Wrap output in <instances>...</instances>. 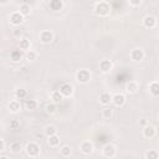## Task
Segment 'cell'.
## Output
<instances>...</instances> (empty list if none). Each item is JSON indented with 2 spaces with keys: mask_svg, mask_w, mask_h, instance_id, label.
I'll return each mask as SVG.
<instances>
[{
  "mask_svg": "<svg viewBox=\"0 0 159 159\" xmlns=\"http://www.w3.org/2000/svg\"><path fill=\"white\" fill-rule=\"evenodd\" d=\"M144 157H145L147 159H158V158H159V153L150 149V150H148V152L144 154Z\"/></svg>",
  "mask_w": 159,
  "mask_h": 159,
  "instance_id": "obj_32",
  "label": "cell"
},
{
  "mask_svg": "<svg viewBox=\"0 0 159 159\" xmlns=\"http://www.w3.org/2000/svg\"><path fill=\"white\" fill-rule=\"evenodd\" d=\"M31 47V42H30V40L29 39H20V42H19V48H21L22 51H29V50H31L30 48Z\"/></svg>",
  "mask_w": 159,
  "mask_h": 159,
  "instance_id": "obj_22",
  "label": "cell"
},
{
  "mask_svg": "<svg viewBox=\"0 0 159 159\" xmlns=\"http://www.w3.org/2000/svg\"><path fill=\"white\" fill-rule=\"evenodd\" d=\"M58 91L62 93V96H63L65 98H67V97H71V96L73 94V92H75V89H73V86H72V84H70V83H62V84L60 86Z\"/></svg>",
  "mask_w": 159,
  "mask_h": 159,
  "instance_id": "obj_9",
  "label": "cell"
},
{
  "mask_svg": "<svg viewBox=\"0 0 159 159\" xmlns=\"http://www.w3.org/2000/svg\"><path fill=\"white\" fill-rule=\"evenodd\" d=\"M91 80V72L87 68H81L76 72V81L80 83H88Z\"/></svg>",
  "mask_w": 159,
  "mask_h": 159,
  "instance_id": "obj_3",
  "label": "cell"
},
{
  "mask_svg": "<svg viewBox=\"0 0 159 159\" xmlns=\"http://www.w3.org/2000/svg\"><path fill=\"white\" fill-rule=\"evenodd\" d=\"M6 2H7V0H0V4H1V5H5Z\"/></svg>",
  "mask_w": 159,
  "mask_h": 159,
  "instance_id": "obj_38",
  "label": "cell"
},
{
  "mask_svg": "<svg viewBox=\"0 0 159 159\" xmlns=\"http://www.w3.org/2000/svg\"><path fill=\"white\" fill-rule=\"evenodd\" d=\"M148 89H149V93H150L153 97H158V96H159V82H158V81L150 82L149 86H148Z\"/></svg>",
  "mask_w": 159,
  "mask_h": 159,
  "instance_id": "obj_18",
  "label": "cell"
},
{
  "mask_svg": "<svg viewBox=\"0 0 159 159\" xmlns=\"http://www.w3.org/2000/svg\"><path fill=\"white\" fill-rule=\"evenodd\" d=\"M19 11L24 15V16H27L31 14V6L29 4H21L20 7H19Z\"/></svg>",
  "mask_w": 159,
  "mask_h": 159,
  "instance_id": "obj_25",
  "label": "cell"
},
{
  "mask_svg": "<svg viewBox=\"0 0 159 159\" xmlns=\"http://www.w3.org/2000/svg\"><path fill=\"white\" fill-rule=\"evenodd\" d=\"M6 148V144H5V140L4 139H0V153H2Z\"/></svg>",
  "mask_w": 159,
  "mask_h": 159,
  "instance_id": "obj_35",
  "label": "cell"
},
{
  "mask_svg": "<svg viewBox=\"0 0 159 159\" xmlns=\"http://www.w3.org/2000/svg\"><path fill=\"white\" fill-rule=\"evenodd\" d=\"M157 22H158V20H157L153 15H147V16H144V19H143V25H144V27H147V29H154V27L157 26Z\"/></svg>",
  "mask_w": 159,
  "mask_h": 159,
  "instance_id": "obj_13",
  "label": "cell"
},
{
  "mask_svg": "<svg viewBox=\"0 0 159 159\" xmlns=\"http://www.w3.org/2000/svg\"><path fill=\"white\" fill-rule=\"evenodd\" d=\"M20 128V122L17 119H11L10 120V129H19Z\"/></svg>",
  "mask_w": 159,
  "mask_h": 159,
  "instance_id": "obj_33",
  "label": "cell"
},
{
  "mask_svg": "<svg viewBox=\"0 0 159 159\" xmlns=\"http://www.w3.org/2000/svg\"><path fill=\"white\" fill-rule=\"evenodd\" d=\"M45 111H46L47 114H53V113L56 112V103H53V102L47 103V104L45 106Z\"/></svg>",
  "mask_w": 159,
  "mask_h": 159,
  "instance_id": "obj_30",
  "label": "cell"
},
{
  "mask_svg": "<svg viewBox=\"0 0 159 159\" xmlns=\"http://www.w3.org/2000/svg\"><path fill=\"white\" fill-rule=\"evenodd\" d=\"M112 116H113V109L111 107H106L102 109V117L103 118L109 119V118H112Z\"/></svg>",
  "mask_w": 159,
  "mask_h": 159,
  "instance_id": "obj_28",
  "label": "cell"
},
{
  "mask_svg": "<svg viewBox=\"0 0 159 159\" xmlns=\"http://www.w3.org/2000/svg\"><path fill=\"white\" fill-rule=\"evenodd\" d=\"M7 108H9V112L10 113H19L20 109H21V103L20 101L16 98V99H11L9 103H7Z\"/></svg>",
  "mask_w": 159,
  "mask_h": 159,
  "instance_id": "obj_14",
  "label": "cell"
},
{
  "mask_svg": "<svg viewBox=\"0 0 159 159\" xmlns=\"http://www.w3.org/2000/svg\"><path fill=\"white\" fill-rule=\"evenodd\" d=\"M112 98H113V96L109 92H102L99 94V98L98 99H99V103L102 106H109L112 103Z\"/></svg>",
  "mask_w": 159,
  "mask_h": 159,
  "instance_id": "obj_16",
  "label": "cell"
},
{
  "mask_svg": "<svg viewBox=\"0 0 159 159\" xmlns=\"http://www.w3.org/2000/svg\"><path fill=\"white\" fill-rule=\"evenodd\" d=\"M9 148H10V152H11V153H15V154L20 153V152L24 149V148H22V144H21L20 142H17V140H15V142L10 143Z\"/></svg>",
  "mask_w": 159,
  "mask_h": 159,
  "instance_id": "obj_21",
  "label": "cell"
},
{
  "mask_svg": "<svg viewBox=\"0 0 159 159\" xmlns=\"http://www.w3.org/2000/svg\"><path fill=\"white\" fill-rule=\"evenodd\" d=\"M142 133H143V137H144V138H149V139H150V138L155 137V134H157V129H155L154 125L147 124V125L143 127Z\"/></svg>",
  "mask_w": 159,
  "mask_h": 159,
  "instance_id": "obj_12",
  "label": "cell"
},
{
  "mask_svg": "<svg viewBox=\"0 0 159 159\" xmlns=\"http://www.w3.org/2000/svg\"><path fill=\"white\" fill-rule=\"evenodd\" d=\"M158 119H159V113H158Z\"/></svg>",
  "mask_w": 159,
  "mask_h": 159,
  "instance_id": "obj_39",
  "label": "cell"
},
{
  "mask_svg": "<svg viewBox=\"0 0 159 159\" xmlns=\"http://www.w3.org/2000/svg\"><path fill=\"white\" fill-rule=\"evenodd\" d=\"M25 51H22L21 48H15V50H11L10 51V60L12 62H20L22 60V57L25 56L24 53Z\"/></svg>",
  "mask_w": 159,
  "mask_h": 159,
  "instance_id": "obj_11",
  "label": "cell"
},
{
  "mask_svg": "<svg viewBox=\"0 0 159 159\" xmlns=\"http://www.w3.org/2000/svg\"><path fill=\"white\" fill-rule=\"evenodd\" d=\"M112 103H113L116 107H122V106H124V103H125V96H124L123 93H116V94H113Z\"/></svg>",
  "mask_w": 159,
  "mask_h": 159,
  "instance_id": "obj_17",
  "label": "cell"
},
{
  "mask_svg": "<svg viewBox=\"0 0 159 159\" xmlns=\"http://www.w3.org/2000/svg\"><path fill=\"white\" fill-rule=\"evenodd\" d=\"M93 149H94V147H93V143H92L91 140H82L81 144H80V150H81V153L84 154V155L92 154Z\"/></svg>",
  "mask_w": 159,
  "mask_h": 159,
  "instance_id": "obj_6",
  "label": "cell"
},
{
  "mask_svg": "<svg viewBox=\"0 0 159 159\" xmlns=\"http://www.w3.org/2000/svg\"><path fill=\"white\" fill-rule=\"evenodd\" d=\"M60 142H61V139H60V137H58L57 134L51 135V137H47V144H48L51 148H56V147L60 144Z\"/></svg>",
  "mask_w": 159,
  "mask_h": 159,
  "instance_id": "obj_20",
  "label": "cell"
},
{
  "mask_svg": "<svg viewBox=\"0 0 159 159\" xmlns=\"http://www.w3.org/2000/svg\"><path fill=\"white\" fill-rule=\"evenodd\" d=\"M25 108L27 111H35L37 108V101L36 99H26L25 101Z\"/></svg>",
  "mask_w": 159,
  "mask_h": 159,
  "instance_id": "obj_24",
  "label": "cell"
},
{
  "mask_svg": "<svg viewBox=\"0 0 159 159\" xmlns=\"http://www.w3.org/2000/svg\"><path fill=\"white\" fill-rule=\"evenodd\" d=\"M60 154L61 157H70L71 155V147L70 145H63L61 149H60Z\"/></svg>",
  "mask_w": 159,
  "mask_h": 159,
  "instance_id": "obj_31",
  "label": "cell"
},
{
  "mask_svg": "<svg viewBox=\"0 0 159 159\" xmlns=\"http://www.w3.org/2000/svg\"><path fill=\"white\" fill-rule=\"evenodd\" d=\"M102 154H103V157H106V158H114V157L117 155V148H116L113 144L107 143V144L103 147V149H102Z\"/></svg>",
  "mask_w": 159,
  "mask_h": 159,
  "instance_id": "obj_7",
  "label": "cell"
},
{
  "mask_svg": "<svg viewBox=\"0 0 159 159\" xmlns=\"http://www.w3.org/2000/svg\"><path fill=\"white\" fill-rule=\"evenodd\" d=\"M24 149H25V153H26L30 158H36V157H39L40 150H41V149H40V145H39L36 142H30V143H27Z\"/></svg>",
  "mask_w": 159,
  "mask_h": 159,
  "instance_id": "obj_2",
  "label": "cell"
},
{
  "mask_svg": "<svg viewBox=\"0 0 159 159\" xmlns=\"http://www.w3.org/2000/svg\"><path fill=\"white\" fill-rule=\"evenodd\" d=\"M128 2H129V5L135 7V6H139L142 4V0H128Z\"/></svg>",
  "mask_w": 159,
  "mask_h": 159,
  "instance_id": "obj_34",
  "label": "cell"
},
{
  "mask_svg": "<svg viewBox=\"0 0 159 159\" xmlns=\"http://www.w3.org/2000/svg\"><path fill=\"white\" fill-rule=\"evenodd\" d=\"M26 96H27V91L25 89V88H17L16 91H15V97L17 98V99H25L26 98Z\"/></svg>",
  "mask_w": 159,
  "mask_h": 159,
  "instance_id": "obj_27",
  "label": "cell"
},
{
  "mask_svg": "<svg viewBox=\"0 0 159 159\" xmlns=\"http://www.w3.org/2000/svg\"><path fill=\"white\" fill-rule=\"evenodd\" d=\"M24 17H25V16L17 10V11H14V12L10 14L9 20H10V24H11L12 26H20V25L24 22Z\"/></svg>",
  "mask_w": 159,
  "mask_h": 159,
  "instance_id": "obj_5",
  "label": "cell"
},
{
  "mask_svg": "<svg viewBox=\"0 0 159 159\" xmlns=\"http://www.w3.org/2000/svg\"><path fill=\"white\" fill-rule=\"evenodd\" d=\"M25 58H26L27 61L32 62V61H35V60L37 58V52L34 51V50H29V51L25 52Z\"/></svg>",
  "mask_w": 159,
  "mask_h": 159,
  "instance_id": "obj_26",
  "label": "cell"
},
{
  "mask_svg": "<svg viewBox=\"0 0 159 159\" xmlns=\"http://www.w3.org/2000/svg\"><path fill=\"white\" fill-rule=\"evenodd\" d=\"M55 134H57L56 127H53V125H47V127L45 128V135H46V137H51V135H55Z\"/></svg>",
  "mask_w": 159,
  "mask_h": 159,
  "instance_id": "obj_29",
  "label": "cell"
},
{
  "mask_svg": "<svg viewBox=\"0 0 159 159\" xmlns=\"http://www.w3.org/2000/svg\"><path fill=\"white\" fill-rule=\"evenodd\" d=\"M112 68H113V63H112L111 60L104 58V60L99 61V71L102 73H109L112 71Z\"/></svg>",
  "mask_w": 159,
  "mask_h": 159,
  "instance_id": "obj_10",
  "label": "cell"
},
{
  "mask_svg": "<svg viewBox=\"0 0 159 159\" xmlns=\"http://www.w3.org/2000/svg\"><path fill=\"white\" fill-rule=\"evenodd\" d=\"M63 98H65V97L62 96V93H61L58 89H57V91H53V92L51 93V99H52V102H53V103H56V104H57V103H60Z\"/></svg>",
  "mask_w": 159,
  "mask_h": 159,
  "instance_id": "obj_23",
  "label": "cell"
},
{
  "mask_svg": "<svg viewBox=\"0 0 159 159\" xmlns=\"http://www.w3.org/2000/svg\"><path fill=\"white\" fill-rule=\"evenodd\" d=\"M48 6L52 11H60L63 7V1L62 0H50Z\"/></svg>",
  "mask_w": 159,
  "mask_h": 159,
  "instance_id": "obj_19",
  "label": "cell"
},
{
  "mask_svg": "<svg viewBox=\"0 0 159 159\" xmlns=\"http://www.w3.org/2000/svg\"><path fill=\"white\" fill-rule=\"evenodd\" d=\"M53 37H55V35H53V32L50 31V30H42V31L40 32V35H39L40 42H41V43H45V45L51 43V42L53 41Z\"/></svg>",
  "mask_w": 159,
  "mask_h": 159,
  "instance_id": "obj_4",
  "label": "cell"
},
{
  "mask_svg": "<svg viewBox=\"0 0 159 159\" xmlns=\"http://www.w3.org/2000/svg\"><path fill=\"white\" fill-rule=\"evenodd\" d=\"M111 5L106 1H97L94 4V7H93V11L96 15L98 16H108L111 14Z\"/></svg>",
  "mask_w": 159,
  "mask_h": 159,
  "instance_id": "obj_1",
  "label": "cell"
},
{
  "mask_svg": "<svg viewBox=\"0 0 159 159\" xmlns=\"http://www.w3.org/2000/svg\"><path fill=\"white\" fill-rule=\"evenodd\" d=\"M14 36L20 39V37H21V31H20V30H15V31H14Z\"/></svg>",
  "mask_w": 159,
  "mask_h": 159,
  "instance_id": "obj_36",
  "label": "cell"
},
{
  "mask_svg": "<svg viewBox=\"0 0 159 159\" xmlns=\"http://www.w3.org/2000/svg\"><path fill=\"white\" fill-rule=\"evenodd\" d=\"M140 124H142L143 127H144V125H147V120H145V119H142V120H140Z\"/></svg>",
  "mask_w": 159,
  "mask_h": 159,
  "instance_id": "obj_37",
  "label": "cell"
},
{
  "mask_svg": "<svg viewBox=\"0 0 159 159\" xmlns=\"http://www.w3.org/2000/svg\"><path fill=\"white\" fill-rule=\"evenodd\" d=\"M124 89H125L127 93H129V94H134V93L138 92V89H139V84H138V82H135V81H129V82L125 83Z\"/></svg>",
  "mask_w": 159,
  "mask_h": 159,
  "instance_id": "obj_15",
  "label": "cell"
},
{
  "mask_svg": "<svg viewBox=\"0 0 159 159\" xmlns=\"http://www.w3.org/2000/svg\"><path fill=\"white\" fill-rule=\"evenodd\" d=\"M144 56H145L144 51H143L142 48H139V47L133 48V50L130 51V58H132V61H134V62H142V61L144 60Z\"/></svg>",
  "mask_w": 159,
  "mask_h": 159,
  "instance_id": "obj_8",
  "label": "cell"
}]
</instances>
